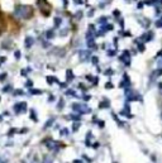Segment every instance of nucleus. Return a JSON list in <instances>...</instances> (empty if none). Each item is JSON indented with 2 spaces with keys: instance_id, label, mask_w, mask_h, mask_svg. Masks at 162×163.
<instances>
[{
  "instance_id": "nucleus-2",
  "label": "nucleus",
  "mask_w": 162,
  "mask_h": 163,
  "mask_svg": "<svg viewBox=\"0 0 162 163\" xmlns=\"http://www.w3.org/2000/svg\"><path fill=\"white\" fill-rule=\"evenodd\" d=\"M25 110H27V104L25 102H18V104L14 105V111L17 114H20V113H23Z\"/></svg>"
},
{
  "instance_id": "nucleus-3",
  "label": "nucleus",
  "mask_w": 162,
  "mask_h": 163,
  "mask_svg": "<svg viewBox=\"0 0 162 163\" xmlns=\"http://www.w3.org/2000/svg\"><path fill=\"white\" fill-rule=\"evenodd\" d=\"M33 42H34V40H33V38H32V37H27V38H25V40H24V44H25V47H27V48H31V47H32V44H33Z\"/></svg>"
},
{
  "instance_id": "nucleus-6",
  "label": "nucleus",
  "mask_w": 162,
  "mask_h": 163,
  "mask_svg": "<svg viewBox=\"0 0 162 163\" xmlns=\"http://www.w3.org/2000/svg\"><path fill=\"white\" fill-rule=\"evenodd\" d=\"M43 163H52L51 157H46V158H45V161H43Z\"/></svg>"
},
{
  "instance_id": "nucleus-7",
  "label": "nucleus",
  "mask_w": 162,
  "mask_h": 163,
  "mask_svg": "<svg viewBox=\"0 0 162 163\" xmlns=\"http://www.w3.org/2000/svg\"><path fill=\"white\" fill-rule=\"evenodd\" d=\"M14 56H15V58H17V60H19V58H20V52H19V51H15Z\"/></svg>"
},
{
  "instance_id": "nucleus-4",
  "label": "nucleus",
  "mask_w": 162,
  "mask_h": 163,
  "mask_svg": "<svg viewBox=\"0 0 162 163\" xmlns=\"http://www.w3.org/2000/svg\"><path fill=\"white\" fill-rule=\"evenodd\" d=\"M6 72H4V73H2V75H0V81H4L5 78H6Z\"/></svg>"
},
{
  "instance_id": "nucleus-8",
  "label": "nucleus",
  "mask_w": 162,
  "mask_h": 163,
  "mask_svg": "<svg viewBox=\"0 0 162 163\" xmlns=\"http://www.w3.org/2000/svg\"><path fill=\"white\" fill-rule=\"evenodd\" d=\"M15 94H17V95H22V94H23V91H22V90H17V91H15Z\"/></svg>"
},
{
  "instance_id": "nucleus-1",
  "label": "nucleus",
  "mask_w": 162,
  "mask_h": 163,
  "mask_svg": "<svg viewBox=\"0 0 162 163\" xmlns=\"http://www.w3.org/2000/svg\"><path fill=\"white\" fill-rule=\"evenodd\" d=\"M33 15V9L31 5H18L14 10V18L17 19H29Z\"/></svg>"
},
{
  "instance_id": "nucleus-10",
  "label": "nucleus",
  "mask_w": 162,
  "mask_h": 163,
  "mask_svg": "<svg viewBox=\"0 0 162 163\" xmlns=\"http://www.w3.org/2000/svg\"><path fill=\"white\" fill-rule=\"evenodd\" d=\"M3 163H5V162H3Z\"/></svg>"
},
{
  "instance_id": "nucleus-9",
  "label": "nucleus",
  "mask_w": 162,
  "mask_h": 163,
  "mask_svg": "<svg viewBox=\"0 0 162 163\" xmlns=\"http://www.w3.org/2000/svg\"><path fill=\"white\" fill-rule=\"evenodd\" d=\"M5 60H6V58H5V57H2V58H0V63H3V62H4V61H5Z\"/></svg>"
},
{
  "instance_id": "nucleus-5",
  "label": "nucleus",
  "mask_w": 162,
  "mask_h": 163,
  "mask_svg": "<svg viewBox=\"0 0 162 163\" xmlns=\"http://www.w3.org/2000/svg\"><path fill=\"white\" fill-rule=\"evenodd\" d=\"M10 87H11V86H9V85L5 86V87H3V92H9V91H10Z\"/></svg>"
}]
</instances>
